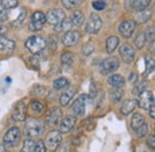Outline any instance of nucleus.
Here are the masks:
<instances>
[{"instance_id": "nucleus-7", "label": "nucleus", "mask_w": 155, "mask_h": 152, "mask_svg": "<svg viewBox=\"0 0 155 152\" xmlns=\"http://www.w3.org/2000/svg\"><path fill=\"white\" fill-rule=\"evenodd\" d=\"M45 16H44V13H42V12H35L34 14H32V17L30 19V23H29V29L31 30V31H39V30H42V27L44 26V24H45Z\"/></svg>"}, {"instance_id": "nucleus-46", "label": "nucleus", "mask_w": 155, "mask_h": 152, "mask_svg": "<svg viewBox=\"0 0 155 152\" xmlns=\"http://www.w3.org/2000/svg\"><path fill=\"white\" fill-rule=\"evenodd\" d=\"M129 81H130V82H135V81H137V75H136L135 73H131V74L129 75Z\"/></svg>"}, {"instance_id": "nucleus-37", "label": "nucleus", "mask_w": 155, "mask_h": 152, "mask_svg": "<svg viewBox=\"0 0 155 152\" xmlns=\"http://www.w3.org/2000/svg\"><path fill=\"white\" fill-rule=\"evenodd\" d=\"M111 99L115 101V102H119L120 101V99H122V96H123V93H122V90L120 89H114L112 92H111Z\"/></svg>"}, {"instance_id": "nucleus-24", "label": "nucleus", "mask_w": 155, "mask_h": 152, "mask_svg": "<svg viewBox=\"0 0 155 152\" xmlns=\"http://www.w3.org/2000/svg\"><path fill=\"white\" fill-rule=\"evenodd\" d=\"M150 16H152V10L150 8H144V10L136 13V20L138 23H146V21L149 20Z\"/></svg>"}, {"instance_id": "nucleus-1", "label": "nucleus", "mask_w": 155, "mask_h": 152, "mask_svg": "<svg viewBox=\"0 0 155 152\" xmlns=\"http://www.w3.org/2000/svg\"><path fill=\"white\" fill-rule=\"evenodd\" d=\"M44 124L43 121H41L38 119H29L24 126V132L25 135L29 138V139H32V138H36L39 137L44 133Z\"/></svg>"}, {"instance_id": "nucleus-33", "label": "nucleus", "mask_w": 155, "mask_h": 152, "mask_svg": "<svg viewBox=\"0 0 155 152\" xmlns=\"http://www.w3.org/2000/svg\"><path fill=\"white\" fill-rule=\"evenodd\" d=\"M146 44V38H144V35L143 33H140L137 37L135 38V45L137 49H142Z\"/></svg>"}, {"instance_id": "nucleus-32", "label": "nucleus", "mask_w": 155, "mask_h": 152, "mask_svg": "<svg viewBox=\"0 0 155 152\" xmlns=\"http://www.w3.org/2000/svg\"><path fill=\"white\" fill-rule=\"evenodd\" d=\"M82 4V1H74V0H62V5L67 8H73V7H78Z\"/></svg>"}, {"instance_id": "nucleus-12", "label": "nucleus", "mask_w": 155, "mask_h": 152, "mask_svg": "<svg viewBox=\"0 0 155 152\" xmlns=\"http://www.w3.org/2000/svg\"><path fill=\"white\" fill-rule=\"evenodd\" d=\"M119 54L122 59L125 62V63H131L135 58V50L131 45L129 44H123L119 49Z\"/></svg>"}, {"instance_id": "nucleus-43", "label": "nucleus", "mask_w": 155, "mask_h": 152, "mask_svg": "<svg viewBox=\"0 0 155 152\" xmlns=\"http://www.w3.org/2000/svg\"><path fill=\"white\" fill-rule=\"evenodd\" d=\"M147 143H148V146L150 147V149H155V134H149V137H148V140H147Z\"/></svg>"}, {"instance_id": "nucleus-22", "label": "nucleus", "mask_w": 155, "mask_h": 152, "mask_svg": "<svg viewBox=\"0 0 155 152\" xmlns=\"http://www.w3.org/2000/svg\"><path fill=\"white\" fill-rule=\"evenodd\" d=\"M73 95H74V89H73V88L67 89L63 94L60 96V105H61L62 107H66V106L71 102V100H72Z\"/></svg>"}, {"instance_id": "nucleus-5", "label": "nucleus", "mask_w": 155, "mask_h": 152, "mask_svg": "<svg viewBox=\"0 0 155 152\" xmlns=\"http://www.w3.org/2000/svg\"><path fill=\"white\" fill-rule=\"evenodd\" d=\"M62 141V134L58 131H51L48 133L47 139H45V147H48L50 151H55L60 146Z\"/></svg>"}, {"instance_id": "nucleus-36", "label": "nucleus", "mask_w": 155, "mask_h": 152, "mask_svg": "<svg viewBox=\"0 0 155 152\" xmlns=\"http://www.w3.org/2000/svg\"><path fill=\"white\" fill-rule=\"evenodd\" d=\"M25 18H26V12H24V11H23V12L19 14V17L12 23V26H15V27H19L20 25L24 23V19Z\"/></svg>"}, {"instance_id": "nucleus-17", "label": "nucleus", "mask_w": 155, "mask_h": 152, "mask_svg": "<svg viewBox=\"0 0 155 152\" xmlns=\"http://www.w3.org/2000/svg\"><path fill=\"white\" fill-rule=\"evenodd\" d=\"M136 106H137V101L136 100H134V99L125 100V101H123V103L120 106V113L123 115H129L135 109Z\"/></svg>"}, {"instance_id": "nucleus-21", "label": "nucleus", "mask_w": 155, "mask_h": 152, "mask_svg": "<svg viewBox=\"0 0 155 152\" xmlns=\"http://www.w3.org/2000/svg\"><path fill=\"white\" fill-rule=\"evenodd\" d=\"M72 26H73V24L71 23V20L68 18H64L61 23L55 25V31L56 32H68V31H71Z\"/></svg>"}, {"instance_id": "nucleus-11", "label": "nucleus", "mask_w": 155, "mask_h": 152, "mask_svg": "<svg viewBox=\"0 0 155 152\" xmlns=\"http://www.w3.org/2000/svg\"><path fill=\"white\" fill-rule=\"evenodd\" d=\"M16 48V43L5 36L0 35V55H8Z\"/></svg>"}, {"instance_id": "nucleus-20", "label": "nucleus", "mask_w": 155, "mask_h": 152, "mask_svg": "<svg viewBox=\"0 0 155 152\" xmlns=\"http://www.w3.org/2000/svg\"><path fill=\"white\" fill-rule=\"evenodd\" d=\"M127 4H129L131 8H134V10L140 12V11L147 8L150 5V0H133V1L127 2Z\"/></svg>"}, {"instance_id": "nucleus-14", "label": "nucleus", "mask_w": 155, "mask_h": 152, "mask_svg": "<svg viewBox=\"0 0 155 152\" xmlns=\"http://www.w3.org/2000/svg\"><path fill=\"white\" fill-rule=\"evenodd\" d=\"M86 111V96L81 95L72 105V113L74 115H82Z\"/></svg>"}, {"instance_id": "nucleus-13", "label": "nucleus", "mask_w": 155, "mask_h": 152, "mask_svg": "<svg viewBox=\"0 0 155 152\" xmlns=\"http://www.w3.org/2000/svg\"><path fill=\"white\" fill-rule=\"evenodd\" d=\"M80 39V33L78 31H68L66 33H63V36L61 38V42L64 46H73L75 45Z\"/></svg>"}, {"instance_id": "nucleus-27", "label": "nucleus", "mask_w": 155, "mask_h": 152, "mask_svg": "<svg viewBox=\"0 0 155 152\" xmlns=\"http://www.w3.org/2000/svg\"><path fill=\"white\" fill-rule=\"evenodd\" d=\"M53 86H54V88H55L56 90H60V89H63V88L68 87V86H69V81H68L67 78H64V77H60V78L54 81Z\"/></svg>"}, {"instance_id": "nucleus-48", "label": "nucleus", "mask_w": 155, "mask_h": 152, "mask_svg": "<svg viewBox=\"0 0 155 152\" xmlns=\"http://www.w3.org/2000/svg\"><path fill=\"white\" fill-rule=\"evenodd\" d=\"M0 152H6V147L4 145H1V144H0Z\"/></svg>"}, {"instance_id": "nucleus-23", "label": "nucleus", "mask_w": 155, "mask_h": 152, "mask_svg": "<svg viewBox=\"0 0 155 152\" xmlns=\"http://www.w3.org/2000/svg\"><path fill=\"white\" fill-rule=\"evenodd\" d=\"M71 23L73 24V25H75V26H80L82 23H84V20H85V17H84V13L81 12V11H79V10H75L73 13H72V16H71Z\"/></svg>"}, {"instance_id": "nucleus-26", "label": "nucleus", "mask_w": 155, "mask_h": 152, "mask_svg": "<svg viewBox=\"0 0 155 152\" xmlns=\"http://www.w3.org/2000/svg\"><path fill=\"white\" fill-rule=\"evenodd\" d=\"M143 124H144V118H143L142 114L137 113L133 115V119H131V127H133L135 131L140 126H142Z\"/></svg>"}, {"instance_id": "nucleus-41", "label": "nucleus", "mask_w": 155, "mask_h": 152, "mask_svg": "<svg viewBox=\"0 0 155 152\" xmlns=\"http://www.w3.org/2000/svg\"><path fill=\"white\" fill-rule=\"evenodd\" d=\"M93 52V45L92 44H86L82 48V55L84 56H90Z\"/></svg>"}, {"instance_id": "nucleus-10", "label": "nucleus", "mask_w": 155, "mask_h": 152, "mask_svg": "<svg viewBox=\"0 0 155 152\" xmlns=\"http://www.w3.org/2000/svg\"><path fill=\"white\" fill-rule=\"evenodd\" d=\"M135 29H136V23L134 20H125L118 27L120 35L124 38L131 37L134 35V32H135Z\"/></svg>"}, {"instance_id": "nucleus-9", "label": "nucleus", "mask_w": 155, "mask_h": 152, "mask_svg": "<svg viewBox=\"0 0 155 152\" xmlns=\"http://www.w3.org/2000/svg\"><path fill=\"white\" fill-rule=\"evenodd\" d=\"M64 18H66V14H64L63 10H60V8L50 10L45 16V20L51 25H58V23H61Z\"/></svg>"}, {"instance_id": "nucleus-2", "label": "nucleus", "mask_w": 155, "mask_h": 152, "mask_svg": "<svg viewBox=\"0 0 155 152\" xmlns=\"http://www.w3.org/2000/svg\"><path fill=\"white\" fill-rule=\"evenodd\" d=\"M25 46L30 52L36 55L44 50V48L47 46V40L41 36H31L25 42Z\"/></svg>"}, {"instance_id": "nucleus-47", "label": "nucleus", "mask_w": 155, "mask_h": 152, "mask_svg": "<svg viewBox=\"0 0 155 152\" xmlns=\"http://www.w3.org/2000/svg\"><path fill=\"white\" fill-rule=\"evenodd\" d=\"M149 113H150V116H152V118H154L155 116V105L150 106V108H149Z\"/></svg>"}, {"instance_id": "nucleus-39", "label": "nucleus", "mask_w": 155, "mask_h": 152, "mask_svg": "<svg viewBox=\"0 0 155 152\" xmlns=\"http://www.w3.org/2000/svg\"><path fill=\"white\" fill-rule=\"evenodd\" d=\"M92 6H93V8L97 10V11H103V10L106 7V2H105V1H101V0H99V1H93V2H92Z\"/></svg>"}, {"instance_id": "nucleus-4", "label": "nucleus", "mask_w": 155, "mask_h": 152, "mask_svg": "<svg viewBox=\"0 0 155 152\" xmlns=\"http://www.w3.org/2000/svg\"><path fill=\"white\" fill-rule=\"evenodd\" d=\"M103 27V20L101 18L96 14V13H92L90 16V19L87 20V24H86V31L91 35H96L98 33Z\"/></svg>"}, {"instance_id": "nucleus-8", "label": "nucleus", "mask_w": 155, "mask_h": 152, "mask_svg": "<svg viewBox=\"0 0 155 152\" xmlns=\"http://www.w3.org/2000/svg\"><path fill=\"white\" fill-rule=\"evenodd\" d=\"M138 106L143 109H149L150 106L154 105V94L150 90H144L138 95Z\"/></svg>"}, {"instance_id": "nucleus-30", "label": "nucleus", "mask_w": 155, "mask_h": 152, "mask_svg": "<svg viewBox=\"0 0 155 152\" xmlns=\"http://www.w3.org/2000/svg\"><path fill=\"white\" fill-rule=\"evenodd\" d=\"M0 5L5 8V10H11L18 6V1L17 0H2L0 2Z\"/></svg>"}, {"instance_id": "nucleus-34", "label": "nucleus", "mask_w": 155, "mask_h": 152, "mask_svg": "<svg viewBox=\"0 0 155 152\" xmlns=\"http://www.w3.org/2000/svg\"><path fill=\"white\" fill-rule=\"evenodd\" d=\"M154 69V62L152 58H146V71H144V76L150 74Z\"/></svg>"}, {"instance_id": "nucleus-3", "label": "nucleus", "mask_w": 155, "mask_h": 152, "mask_svg": "<svg viewBox=\"0 0 155 152\" xmlns=\"http://www.w3.org/2000/svg\"><path fill=\"white\" fill-rule=\"evenodd\" d=\"M20 140V131L18 127H11L7 132L4 134L2 137V141H4V146H8V147H13L17 146Z\"/></svg>"}, {"instance_id": "nucleus-15", "label": "nucleus", "mask_w": 155, "mask_h": 152, "mask_svg": "<svg viewBox=\"0 0 155 152\" xmlns=\"http://www.w3.org/2000/svg\"><path fill=\"white\" fill-rule=\"evenodd\" d=\"M77 124V118L75 116H66L61 120L60 122V133H68Z\"/></svg>"}, {"instance_id": "nucleus-16", "label": "nucleus", "mask_w": 155, "mask_h": 152, "mask_svg": "<svg viewBox=\"0 0 155 152\" xmlns=\"http://www.w3.org/2000/svg\"><path fill=\"white\" fill-rule=\"evenodd\" d=\"M12 115H13V118L17 121H24L25 120V116H26V105L24 103V101H20L19 103L16 105Z\"/></svg>"}, {"instance_id": "nucleus-45", "label": "nucleus", "mask_w": 155, "mask_h": 152, "mask_svg": "<svg viewBox=\"0 0 155 152\" xmlns=\"http://www.w3.org/2000/svg\"><path fill=\"white\" fill-rule=\"evenodd\" d=\"M8 18V14H7V12L6 11H4V10H0V23H4V21H6Z\"/></svg>"}, {"instance_id": "nucleus-35", "label": "nucleus", "mask_w": 155, "mask_h": 152, "mask_svg": "<svg viewBox=\"0 0 155 152\" xmlns=\"http://www.w3.org/2000/svg\"><path fill=\"white\" fill-rule=\"evenodd\" d=\"M43 108H44V105L41 102V101H32L31 102V109L34 111V112H37V113H39V112H42L43 111Z\"/></svg>"}, {"instance_id": "nucleus-25", "label": "nucleus", "mask_w": 155, "mask_h": 152, "mask_svg": "<svg viewBox=\"0 0 155 152\" xmlns=\"http://www.w3.org/2000/svg\"><path fill=\"white\" fill-rule=\"evenodd\" d=\"M118 44H119V39H118L116 36L109 37L107 40H106V51H107L109 54H112V52L116 50Z\"/></svg>"}, {"instance_id": "nucleus-29", "label": "nucleus", "mask_w": 155, "mask_h": 152, "mask_svg": "<svg viewBox=\"0 0 155 152\" xmlns=\"http://www.w3.org/2000/svg\"><path fill=\"white\" fill-rule=\"evenodd\" d=\"M73 57L74 55L72 52H63L61 56V62L63 65H71L73 63Z\"/></svg>"}, {"instance_id": "nucleus-19", "label": "nucleus", "mask_w": 155, "mask_h": 152, "mask_svg": "<svg viewBox=\"0 0 155 152\" xmlns=\"http://www.w3.org/2000/svg\"><path fill=\"white\" fill-rule=\"evenodd\" d=\"M61 109L60 108H54V109H51L49 114H48V116H47V124H49V125H58V120H60V118H61Z\"/></svg>"}, {"instance_id": "nucleus-18", "label": "nucleus", "mask_w": 155, "mask_h": 152, "mask_svg": "<svg viewBox=\"0 0 155 152\" xmlns=\"http://www.w3.org/2000/svg\"><path fill=\"white\" fill-rule=\"evenodd\" d=\"M107 82H109V84L111 86V87H114L115 89H120V88H123L124 87V84H125V80H124V77L120 75H111L109 78H107Z\"/></svg>"}, {"instance_id": "nucleus-31", "label": "nucleus", "mask_w": 155, "mask_h": 152, "mask_svg": "<svg viewBox=\"0 0 155 152\" xmlns=\"http://www.w3.org/2000/svg\"><path fill=\"white\" fill-rule=\"evenodd\" d=\"M146 88H147V81H140V82L135 86V88H134V94L140 95L142 92L147 90Z\"/></svg>"}, {"instance_id": "nucleus-44", "label": "nucleus", "mask_w": 155, "mask_h": 152, "mask_svg": "<svg viewBox=\"0 0 155 152\" xmlns=\"http://www.w3.org/2000/svg\"><path fill=\"white\" fill-rule=\"evenodd\" d=\"M56 46H58V43H56V38L55 37H50L49 39V48L51 49V50H55L56 49Z\"/></svg>"}, {"instance_id": "nucleus-28", "label": "nucleus", "mask_w": 155, "mask_h": 152, "mask_svg": "<svg viewBox=\"0 0 155 152\" xmlns=\"http://www.w3.org/2000/svg\"><path fill=\"white\" fill-rule=\"evenodd\" d=\"M35 147H36V143L32 139H26L23 143V149L21 152H35Z\"/></svg>"}, {"instance_id": "nucleus-42", "label": "nucleus", "mask_w": 155, "mask_h": 152, "mask_svg": "<svg viewBox=\"0 0 155 152\" xmlns=\"http://www.w3.org/2000/svg\"><path fill=\"white\" fill-rule=\"evenodd\" d=\"M35 152H47V147L43 140H39L36 143V147H35Z\"/></svg>"}, {"instance_id": "nucleus-40", "label": "nucleus", "mask_w": 155, "mask_h": 152, "mask_svg": "<svg viewBox=\"0 0 155 152\" xmlns=\"http://www.w3.org/2000/svg\"><path fill=\"white\" fill-rule=\"evenodd\" d=\"M144 35V38H146V42L148 40V42H154V27H150V29H148L147 31H146V33H143Z\"/></svg>"}, {"instance_id": "nucleus-6", "label": "nucleus", "mask_w": 155, "mask_h": 152, "mask_svg": "<svg viewBox=\"0 0 155 152\" xmlns=\"http://www.w3.org/2000/svg\"><path fill=\"white\" fill-rule=\"evenodd\" d=\"M119 67V61L117 59L116 57H109L106 59H104L101 62V65H100V71L101 74L104 75H109L114 71H116Z\"/></svg>"}, {"instance_id": "nucleus-38", "label": "nucleus", "mask_w": 155, "mask_h": 152, "mask_svg": "<svg viewBox=\"0 0 155 152\" xmlns=\"http://www.w3.org/2000/svg\"><path fill=\"white\" fill-rule=\"evenodd\" d=\"M136 133H137V135L140 137V138H142V137H144L147 133H148V125L144 122L142 126H140L137 130H136Z\"/></svg>"}]
</instances>
